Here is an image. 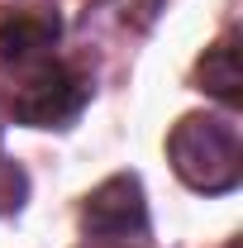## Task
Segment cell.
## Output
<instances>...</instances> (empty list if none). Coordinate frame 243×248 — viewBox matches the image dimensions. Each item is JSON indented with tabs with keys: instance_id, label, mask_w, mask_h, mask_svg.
Masks as SVG:
<instances>
[{
	"instance_id": "obj_4",
	"label": "cell",
	"mask_w": 243,
	"mask_h": 248,
	"mask_svg": "<svg viewBox=\"0 0 243 248\" xmlns=\"http://www.w3.org/2000/svg\"><path fill=\"white\" fill-rule=\"evenodd\" d=\"M81 224L91 239H129V234H143L148 229V205H143V182L138 177H110L86 196L81 205Z\"/></svg>"
},
{
	"instance_id": "obj_6",
	"label": "cell",
	"mask_w": 243,
	"mask_h": 248,
	"mask_svg": "<svg viewBox=\"0 0 243 248\" xmlns=\"http://www.w3.org/2000/svg\"><path fill=\"white\" fill-rule=\"evenodd\" d=\"M24 196H29V177H24V167L10 162V157H0V215L19 210Z\"/></svg>"
},
{
	"instance_id": "obj_2",
	"label": "cell",
	"mask_w": 243,
	"mask_h": 248,
	"mask_svg": "<svg viewBox=\"0 0 243 248\" xmlns=\"http://www.w3.org/2000/svg\"><path fill=\"white\" fill-rule=\"evenodd\" d=\"M91 100V77L72 62H38L33 77L10 100V115L29 129H67Z\"/></svg>"
},
{
	"instance_id": "obj_1",
	"label": "cell",
	"mask_w": 243,
	"mask_h": 248,
	"mask_svg": "<svg viewBox=\"0 0 243 248\" xmlns=\"http://www.w3.org/2000/svg\"><path fill=\"white\" fill-rule=\"evenodd\" d=\"M167 157H172L177 177L191 191H205V196L234 191L243 177L239 129L229 120H219V115H186L167 139Z\"/></svg>"
},
{
	"instance_id": "obj_3",
	"label": "cell",
	"mask_w": 243,
	"mask_h": 248,
	"mask_svg": "<svg viewBox=\"0 0 243 248\" xmlns=\"http://www.w3.org/2000/svg\"><path fill=\"white\" fill-rule=\"evenodd\" d=\"M58 38H62L58 5H15L0 19V72H24V67L48 62Z\"/></svg>"
},
{
	"instance_id": "obj_5",
	"label": "cell",
	"mask_w": 243,
	"mask_h": 248,
	"mask_svg": "<svg viewBox=\"0 0 243 248\" xmlns=\"http://www.w3.org/2000/svg\"><path fill=\"white\" fill-rule=\"evenodd\" d=\"M196 81H200V91H210L224 105L243 100V67H239V38L234 33H224L219 43L205 48V58L196 62Z\"/></svg>"
}]
</instances>
